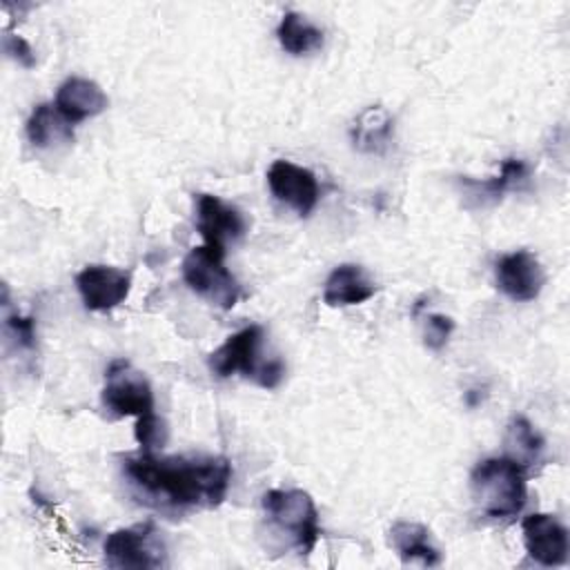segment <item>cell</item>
I'll return each mask as SVG.
<instances>
[{"mask_svg":"<svg viewBox=\"0 0 570 570\" xmlns=\"http://www.w3.org/2000/svg\"><path fill=\"white\" fill-rule=\"evenodd\" d=\"M136 499L163 512L218 508L232 483V463L225 456H163L154 450L122 461Z\"/></svg>","mask_w":570,"mask_h":570,"instance_id":"cell-1","label":"cell"},{"mask_svg":"<svg viewBox=\"0 0 570 570\" xmlns=\"http://www.w3.org/2000/svg\"><path fill=\"white\" fill-rule=\"evenodd\" d=\"M472 499L490 519L517 517L528 499V468L510 456H490L470 474Z\"/></svg>","mask_w":570,"mask_h":570,"instance_id":"cell-2","label":"cell"},{"mask_svg":"<svg viewBox=\"0 0 570 570\" xmlns=\"http://www.w3.org/2000/svg\"><path fill=\"white\" fill-rule=\"evenodd\" d=\"M265 338V330L261 325H247L232 336L223 345H218L209 356L207 365L212 374L218 379H227L232 374H243L258 383L261 387L274 390L285 374V365L281 358L261 361V345Z\"/></svg>","mask_w":570,"mask_h":570,"instance_id":"cell-3","label":"cell"},{"mask_svg":"<svg viewBox=\"0 0 570 570\" xmlns=\"http://www.w3.org/2000/svg\"><path fill=\"white\" fill-rule=\"evenodd\" d=\"M267 523L294 546L301 554H309L321 537L318 510L305 490H267L261 499Z\"/></svg>","mask_w":570,"mask_h":570,"instance_id":"cell-4","label":"cell"},{"mask_svg":"<svg viewBox=\"0 0 570 570\" xmlns=\"http://www.w3.org/2000/svg\"><path fill=\"white\" fill-rule=\"evenodd\" d=\"M183 278L191 292L220 309H232L243 296L240 283L225 267V249L205 243L183 258Z\"/></svg>","mask_w":570,"mask_h":570,"instance_id":"cell-5","label":"cell"},{"mask_svg":"<svg viewBox=\"0 0 570 570\" xmlns=\"http://www.w3.org/2000/svg\"><path fill=\"white\" fill-rule=\"evenodd\" d=\"M100 401L111 419L154 414V392L147 376L125 358L109 363Z\"/></svg>","mask_w":570,"mask_h":570,"instance_id":"cell-6","label":"cell"},{"mask_svg":"<svg viewBox=\"0 0 570 570\" xmlns=\"http://www.w3.org/2000/svg\"><path fill=\"white\" fill-rule=\"evenodd\" d=\"M105 561L111 568H160L165 566V548L158 541L154 521L118 528L102 543Z\"/></svg>","mask_w":570,"mask_h":570,"instance_id":"cell-7","label":"cell"},{"mask_svg":"<svg viewBox=\"0 0 570 570\" xmlns=\"http://www.w3.org/2000/svg\"><path fill=\"white\" fill-rule=\"evenodd\" d=\"M525 552L532 561L546 568L563 566L570 552L568 528L552 514L534 512L521 521Z\"/></svg>","mask_w":570,"mask_h":570,"instance_id":"cell-8","label":"cell"},{"mask_svg":"<svg viewBox=\"0 0 570 570\" xmlns=\"http://www.w3.org/2000/svg\"><path fill=\"white\" fill-rule=\"evenodd\" d=\"M267 185L272 196L292 207L298 216H309L321 196L316 176L309 169L283 158L269 165Z\"/></svg>","mask_w":570,"mask_h":570,"instance_id":"cell-9","label":"cell"},{"mask_svg":"<svg viewBox=\"0 0 570 570\" xmlns=\"http://www.w3.org/2000/svg\"><path fill=\"white\" fill-rule=\"evenodd\" d=\"M494 276L497 287L517 303L534 301L546 285V272L539 258L528 249H517L499 256V261L494 263Z\"/></svg>","mask_w":570,"mask_h":570,"instance_id":"cell-10","label":"cell"},{"mask_svg":"<svg viewBox=\"0 0 570 570\" xmlns=\"http://www.w3.org/2000/svg\"><path fill=\"white\" fill-rule=\"evenodd\" d=\"M196 229L203 236L205 245L225 249L227 243L240 240L247 232L243 214L220 200L214 194H196Z\"/></svg>","mask_w":570,"mask_h":570,"instance_id":"cell-11","label":"cell"},{"mask_svg":"<svg viewBox=\"0 0 570 570\" xmlns=\"http://www.w3.org/2000/svg\"><path fill=\"white\" fill-rule=\"evenodd\" d=\"M76 287L87 309L109 312L129 296L131 278L111 265H87L76 274Z\"/></svg>","mask_w":570,"mask_h":570,"instance_id":"cell-12","label":"cell"},{"mask_svg":"<svg viewBox=\"0 0 570 570\" xmlns=\"http://www.w3.org/2000/svg\"><path fill=\"white\" fill-rule=\"evenodd\" d=\"M107 105H109V100H107L105 91L100 89V85L89 78H80V76L67 78L58 87L56 98H53V107L71 125L102 114L107 109Z\"/></svg>","mask_w":570,"mask_h":570,"instance_id":"cell-13","label":"cell"},{"mask_svg":"<svg viewBox=\"0 0 570 570\" xmlns=\"http://www.w3.org/2000/svg\"><path fill=\"white\" fill-rule=\"evenodd\" d=\"M374 294H376V285L367 278L363 267L343 263V265H336L327 276L323 301L330 307H347V305H361L370 301Z\"/></svg>","mask_w":570,"mask_h":570,"instance_id":"cell-14","label":"cell"},{"mask_svg":"<svg viewBox=\"0 0 570 570\" xmlns=\"http://www.w3.org/2000/svg\"><path fill=\"white\" fill-rule=\"evenodd\" d=\"M390 546L403 563L421 561L423 566H439L441 552L430 539V530L414 521H396L390 528Z\"/></svg>","mask_w":570,"mask_h":570,"instance_id":"cell-15","label":"cell"},{"mask_svg":"<svg viewBox=\"0 0 570 570\" xmlns=\"http://www.w3.org/2000/svg\"><path fill=\"white\" fill-rule=\"evenodd\" d=\"M525 178H528V165L521 158H505L501 163L499 176H494L490 180H474V178L461 176L459 185L463 189V196L474 198L476 205H488V203L501 200V196L508 189H514Z\"/></svg>","mask_w":570,"mask_h":570,"instance_id":"cell-16","label":"cell"},{"mask_svg":"<svg viewBox=\"0 0 570 570\" xmlns=\"http://www.w3.org/2000/svg\"><path fill=\"white\" fill-rule=\"evenodd\" d=\"M392 138V116L381 107L372 105L363 109L352 125V142L358 151L381 154Z\"/></svg>","mask_w":570,"mask_h":570,"instance_id":"cell-17","label":"cell"},{"mask_svg":"<svg viewBox=\"0 0 570 570\" xmlns=\"http://www.w3.org/2000/svg\"><path fill=\"white\" fill-rule=\"evenodd\" d=\"M27 138L33 147L47 149L60 142H71L73 140V129L71 122H67L53 105H38L33 107L29 120H27Z\"/></svg>","mask_w":570,"mask_h":570,"instance_id":"cell-18","label":"cell"},{"mask_svg":"<svg viewBox=\"0 0 570 570\" xmlns=\"http://www.w3.org/2000/svg\"><path fill=\"white\" fill-rule=\"evenodd\" d=\"M276 38H278L281 47L292 56L312 53V51L321 49V45H323V31L316 24L307 22L296 11H287L281 18V22L276 27Z\"/></svg>","mask_w":570,"mask_h":570,"instance_id":"cell-19","label":"cell"},{"mask_svg":"<svg viewBox=\"0 0 570 570\" xmlns=\"http://www.w3.org/2000/svg\"><path fill=\"white\" fill-rule=\"evenodd\" d=\"M543 452V439L525 416H512L505 432V456L530 468Z\"/></svg>","mask_w":570,"mask_h":570,"instance_id":"cell-20","label":"cell"},{"mask_svg":"<svg viewBox=\"0 0 570 570\" xmlns=\"http://www.w3.org/2000/svg\"><path fill=\"white\" fill-rule=\"evenodd\" d=\"M134 436H136V441H138V445H140L142 450L163 448V443L167 441V425H165V421L154 412V414H147V416H142V419H136Z\"/></svg>","mask_w":570,"mask_h":570,"instance_id":"cell-21","label":"cell"},{"mask_svg":"<svg viewBox=\"0 0 570 570\" xmlns=\"http://www.w3.org/2000/svg\"><path fill=\"white\" fill-rule=\"evenodd\" d=\"M454 330V321L445 314H428L423 327V343L428 350H441Z\"/></svg>","mask_w":570,"mask_h":570,"instance_id":"cell-22","label":"cell"},{"mask_svg":"<svg viewBox=\"0 0 570 570\" xmlns=\"http://www.w3.org/2000/svg\"><path fill=\"white\" fill-rule=\"evenodd\" d=\"M2 51L13 58L18 65H22L24 69H31L36 65V53L29 47V42L16 33H11L9 29L2 31Z\"/></svg>","mask_w":570,"mask_h":570,"instance_id":"cell-23","label":"cell"},{"mask_svg":"<svg viewBox=\"0 0 570 570\" xmlns=\"http://www.w3.org/2000/svg\"><path fill=\"white\" fill-rule=\"evenodd\" d=\"M4 330L18 343V347H33L36 345L33 318H22L20 314H7L4 316Z\"/></svg>","mask_w":570,"mask_h":570,"instance_id":"cell-24","label":"cell"}]
</instances>
